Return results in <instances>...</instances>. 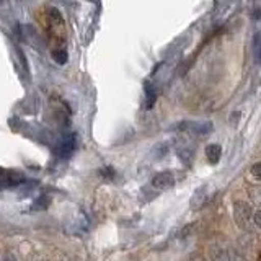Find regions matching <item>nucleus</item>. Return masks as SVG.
Segmentation results:
<instances>
[{
    "label": "nucleus",
    "instance_id": "1",
    "mask_svg": "<svg viewBox=\"0 0 261 261\" xmlns=\"http://www.w3.org/2000/svg\"><path fill=\"white\" fill-rule=\"evenodd\" d=\"M251 219V206L247 201H235L233 202V220L242 230H247Z\"/></svg>",
    "mask_w": 261,
    "mask_h": 261
},
{
    "label": "nucleus",
    "instance_id": "2",
    "mask_svg": "<svg viewBox=\"0 0 261 261\" xmlns=\"http://www.w3.org/2000/svg\"><path fill=\"white\" fill-rule=\"evenodd\" d=\"M150 185H152V188H155V190L165 191L175 185V175L171 173V171H160V173H157L152 178Z\"/></svg>",
    "mask_w": 261,
    "mask_h": 261
},
{
    "label": "nucleus",
    "instance_id": "3",
    "mask_svg": "<svg viewBox=\"0 0 261 261\" xmlns=\"http://www.w3.org/2000/svg\"><path fill=\"white\" fill-rule=\"evenodd\" d=\"M209 258L216 259V261H232L239 256H237L233 251H230V248H225V247L217 245V247H212L209 250Z\"/></svg>",
    "mask_w": 261,
    "mask_h": 261
},
{
    "label": "nucleus",
    "instance_id": "4",
    "mask_svg": "<svg viewBox=\"0 0 261 261\" xmlns=\"http://www.w3.org/2000/svg\"><path fill=\"white\" fill-rule=\"evenodd\" d=\"M206 201H207V186H201L194 191L193 198L190 201V206H191V209L198 211L206 204Z\"/></svg>",
    "mask_w": 261,
    "mask_h": 261
},
{
    "label": "nucleus",
    "instance_id": "5",
    "mask_svg": "<svg viewBox=\"0 0 261 261\" xmlns=\"http://www.w3.org/2000/svg\"><path fill=\"white\" fill-rule=\"evenodd\" d=\"M206 157H207V162L211 165H216L219 163L220 157H222V147L219 144H211L206 147Z\"/></svg>",
    "mask_w": 261,
    "mask_h": 261
},
{
    "label": "nucleus",
    "instance_id": "6",
    "mask_svg": "<svg viewBox=\"0 0 261 261\" xmlns=\"http://www.w3.org/2000/svg\"><path fill=\"white\" fill-rule=\"evenodd\" d=\"M188 126H190V130L193 134H198V136H206L212 130L211 122H194V124H188Z\"/></svg>",
    "mask_w": 261,
    "mask_h": 261
},
{
    "label": "nucleus",
    "instance_id": "7",
    "mask_svg": "<svg viewBox=\"0 0 261 261\" xmlns=\"http://www.w3.org/2000/svg\"><path fill=\"white\" fill-rule=\"evenodd\" d=\"M178 157H179V160H181L185 165H188L190 167L191 165V160H193V150L191 149H179L178 150Z\"/></svg>",
    "mask_w": 261,
    "mask_h": 261
},
{
    "label": "nucleus",
    "instance_id": "8",
    "mask_svg": "<svg viewBox=\"0 0 261 261\" xmlns=\"http://www.w3.org/2000/svg\"><path fill=\"white\" fill-rule=\"evenodd\" d=\"M145 96H147V108H150L155 101V90L150 87V84H145Z\"/></svg>",
    "mask_w": 261,
    "mask_h": 261
},
{
    "label": "nucleus",
    "instance_id": "9",
    "mask_svg": "<svg viewBox=\"0 0 261 261\" xmlns=\"http://www.w3.org/2000/svg\"><path fill=\"white\" fill-rule=\"evenodd\" d=\"M253 46H255V56H256V59L261 64V35H256L255 36V43H253Z\"/></svg>",
    "mask_w": 261,
    "mask_h": 261
},
{
    "label": "nucleus",
    "instance_id": "10",
    "mask_svg": "<svg viewBox=\"0 0 261 261\" xmlns=\"http://www.w3.org/2000/svg\"><path fill=\"white\" fill-rule=\"evenodd\" d=\"M251 175L255 176V178H261V162H258V163H255V165L251 167Z\"/></svg>",
    "mask_w": 261,
    "mask_h": 261
},
{
    "label": "nucleus",
    "instance_id": "11",
    "mask_svg": "<svg viewBox=\"0 0 261 261\" xmlns=\"http://www.w3.org/2000/svg\"><path fill=\"white\" fill-rule=\"evenodd\" d=\"M253 222H255V225L258 228H261V209L255 212V216H253Z\"/></svg>",
    "mask_w": 261,
    "mask_h": 261
},
{
    "label": "nucleus",
    "instance_id": "12",
    "mask_svg": "<svg viewBox=\"0 0 261 261\" xmlns=\"http://www.w3.org/2000/svg\"><path fill=\"white\" fill-rule=\"evenodd\" d=\"M4 175H5V170H4L2 167H0V178H2Z\"/></svg>",
    "mask_w": 261,
    "mask_h": 261
}]
</instances>
